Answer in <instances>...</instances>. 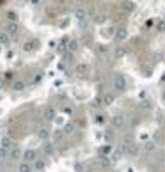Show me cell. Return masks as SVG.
I'll use <instances>...</instances> for the list:
<instances>
[{
  "label": "cell",
  "mask_w": 165,
  "mask_h": 172,
  "mask_svg": "<svg viewBox=\"0 0 165 172\" xmlns=\"http://www.w3.org/2000/svg\"><path fill=\"white\" fill-rule=\"evenodd\" d=\"M126 85H128V82H126V78H124V75H115V78H114V89L124 91Z\"/></svg>",
  "instance_id": "cell-1"
},
{
  "label": "cell",
  "mask_w": 165,
  "mask_h": 172,
  "mask_svg": "<svg viewBox=\"0 0 165 172\" xmlns=\"http://www.w3.org/2000/svg\"><path fill=\"white\" fill-rule=\"evenodd\" d=\"M112 126L114 128H123L124 124H126V117H124V115H121V114H119V115H114L112 117Z\"/></svg>",
  "instance_id": "cell-2"
},
{
  "label": "cell",
  "mask_w": 165,
  "mask_h": 172,
  "mask_svg": "<svg viewBox=\"0 0 165 172\" xmlns=\"http://www.w3.org/2000/svg\"><path fill=\"white\" fill-rule=\"evenodd\" d=\"M7 34H9L11 37H16L20 34V25L16 21H11L9 25H7Z\"/></svg>",
  "instance_id": "cell-3"
},
{
  "label": "cell",
  "mask_w": 165,
  "mask_h": 172,
  "mask_svg": "<svg viewBox=\"0 0 165 172\" xmlns=\"http://www.w3.org/2000/svg\"><path fill=\"white\" fill-rule=\"evenodd\" d=\"M23 160H25L27 163H34L36 160H37V154H36L34 149H27V151L23 153Z\"/></svg>",
  "instance_id": "cell-4"
},
{
  "label": "cell",
  "mask_w": 165,
  "mask_h": 172,
  "mask_svg": "<svg viewBox=\"0 0 165 172\" xmlns=\"http://www.w3.org/2000/svg\"><path fill=\"white\" fill-rule=\"evenodd\" d=\"M75 18L80 21V23H83L85 18H87V11L83 9V7H76V9H75Z\"/></svg>",
  "instance_id": "cell-5"
},
{
  "label": "cell",
  "mask_w": 165,
  "mask_h": 172,
  "mask_svg": "<svg viewBox=\"0 0 165 172\" xmlns=\"http://www.w3.org/2000/svg\"><path fill=\"white\" fill-rule=\"evenodd\" d=\"M87 71H89V66H87L85 62H80V64H76V68H75V73H76L78 76H83V75H87Z\"/></svg>",
  "instance_id": "cell-6"
},
{
  "label": "cell",
  "mask_w": 165,
  "mask_h": 172,
  "mask_svg": "<svg viewBox=\"0 0 165 172\" xmlns=\"http://www.w3.org/2000/svg\"><path fill=\"white\" fill-rule=\"evenodd\" d=\"M36 46H37V41L29 39V41L23 43V51H32V50H36Z\"/></svg>",
  "instance_id": "cell-7"
},
{
  "label": "cell",
  "mask_w": 165,
  "mask_h": 172,
  "mask_svg": "<svg viewBox=\"0 0 165 172\" xmlns=\"http://www.w3.org/2000/svg\"><path fill=\"white\" fill-rule=\"evenodd\" d=\"M126 53H128V50H126L124 46H115L114 57H115V59H123V57H126Z\"/></svg>",
  "instance_id": "cell-8"
},
{
  "label": "cell",
  "mask_w": 165,
  "mask_h": 172,
  "mask_svg": "<svg viewBox=\"0 0 165 172\" xmlns=\"http://www.w3.org/2000/svg\"><path fill=\"white\" fill-rule=\"evenodd\" d=\"M114 100H115V98H114L112 92H107V94H103V98H101V103H103L105 107H110L114 103Z\"/></svg>",
  "instance_id": "cell-9"
},
{
  "label": "cell",
  "mask_w": 165,
  "mask_h": 172,
  "mask_svg": "<svg viewBox=\"0 0 165 172\" xmlns=\"http://www.w3.org/2000/svg\"><path fill=\"white\" fill-rule=\"evenodd\" d=\"M0 147H4V149H9V147H12V140H11V137H2L0 139Z\"/></svg>",
  "instance_id": "cell-10"
},
{
  "label": "cell",
  "mask_w": 165,
  "mask_h": 172,
  "mask_svg": "<svg viewBox=\"0 0 165 172\" xmlns=\"http://www.w3.org/2000/svg\"><path fill=\"white\" fill-rule=\"evenodd\" d=\"M25 87H27V83H25L23 80H16L14 83H12V91H16V92L25 91Z\"/></svg>",
  "instance_id": "cell-11"
},
{
  "label": "cell",
  "mask_w": 165,
  "mask_h": 172,
  "mask_svg": "<svg viewBox=\"0 0 165 172\" xmlns=\"http://www.w3.org/2000/svg\"><path fill=\"white\" fill-rule=\"evenodd\" d=\"M115 37L119 41H124L128 37V29L126 27H121V29H117V34H115Z\"/></svg>",
  "instance_id": "cell-12"
},
{
  "label": "cell",
  "mask_w": 165,
  "mask_h": 172,
  "mask_svg": "<svg viewBox=\"0 0 165 172\" xmlns=\"http://www.w3.org/2000/svg\"><path fill=\"white\" fill-rule=\"evenodd\" d=\"M18 172H34V165H30V163H27V162H23V163H20Z\"/></svg>",
  "instance_id": "cell-13"
},
{
  "label": "cell",
  "mask_w": 165,
  "mask_h": 172,
  "mask_svg": "<svg viewBox=\"0 0 165 172\" xmlns=\"http://www.w3.org/2000/svg\"><path fill=\"white\" fill-rule=\"evenodd\" d=\"M44 117L48 121H53L55 119V110H53L52 107H44Z\"/></svg>",
  "instance_id": "cell-14"
},
{
  "label": "cell",
  "mask_w": 165,
  "mask_h": 172,
  "mask_svg": "<svg viewBox=\"0 0 165 172\" xmlns=\"http://www.w3.org/2000/svg\"><path fill=\"white\" fill-rule=\"evenodd\" d=\"M11 41V36L7 32H0V46H5V44H9Z\"/></svg>",
  "instance_id": "cell-15"
},
{
  "label": "cell",
  "mask_w": 165,
  "mask_h": 172,
  "mask_svg": "<svg viewBox=\"0 0 165 172\" xmlns=\"http://www.w3.org/2000/svg\"><path fill=\"white\" fill-rule=\"evenodd\" d=\"M48 137H50V132H48L46 128H41V130L37 132V139H39V140H48Z\"/></svg>",
  "instance_id": "cell-16"
},
{
  "label": "cell",
  "mask_w": 165,
  "mask_h": 172,
  "mask_svg": "<svg viewBox=\"0 0 165 172\" xmlns=\"http://www.w3.org/2000/svg\"><path fill=\"white\" fill-rule=\"evenodd\" d=\"M76 50H78V41H75V39L68 41V51L69 53H75Z\"/></svg>",
  "instance_id": "cell-17"
},
{
  "label": "cell",
  "mask_w": 165,
  "mask_h": 172,
  "mask_svg": "<svg viewBox=\"0 0 165 172\" xmlns=\"http://www.w3.org/2000/svg\"><path fill=\"white\" fill-rule=\"evenodd\" d=\"M21 156V149L18 147V146H14L12 149H11V158H14V160H18Z\"/></svg>",
  "instance_id": "cell-18"
},
{
  "label": "cell",
  "mask_w": 165,
  "mask_h": 172,
  "mask_svg": "<svg viewBox=\"0 0 165 172\" xmlns=\"http://www.w3.org/2000/svg\"><path fill=\"white\" fill-rule=\"evenodd\" d=\"M43 153H44L46 156L53 154V144H44V146H43Z\"/></svg>",
  "instance_id": "cell-19"
},
{
  "label": "cell",
  "mask_w": 165,
  "mask_h": 172,
  "mask_svg": "<svg viewBox=\"0 0 165 172\" xmlns=\"http://www.w3.org/2000/svg\"><path fill=\"white\" fill-rule=\"evenodd\" d=\"M144 149L147 153H153L156 149V144H155V142H146V144H144Z\"/></svg>",
  "instance_id": "cell-20"
},
{
  "label": "cell",
  "mask_w": 165,
  "mask_h": 172,
  "mask_svg": "<svg viewBox=\"0 0 165 172\" xmlns=\"http://www.w3.org/2000/svg\"><path fill=\"white\" fill-rule=\"evenodd\" d=\"M124 151L130 153V154H135L137 153V147H135L133 144H124Z\"/></svg>",
  "instance_id": "cell-21"
},
{
  "label": "cell",
  "mask_w": 165,
  "mask_h": 172,
  "mask_svg": "<svg viewBox=\"0 0 165 172\" xmlns=\"http://www.w3.org/2000/svg\"><path fill=\"white\" fill-rule=\"evenodd\" d=\"M34 169H36V170H43V169H44V162H43L41 158H37V160L34 162Z\"/></svg>",
  "instance_id": "cell-22"
},
{
  "label": "cell",
  "mask_w": 165,
  "mask_h": 172,
  "mask_svg": "<svg viewBox=\"0 0 165 172\" xmlns=\"http://www.w3.org/2000/svg\"><path fill=\"white\" fill-rule=\"evenodd\" d=\"M64 135H66L64 130H55V132H53V139L59 142V140H62V137H64Z\"/></svg>",
  "instance_id": "cell-23"
},
{
  "label": "cell",
  "mask_w": 165,
  "mask_h": 172,
  "mask_svg": "<svg viewBox=\"0 0 165 172\" xmlns=\"http://www.w3.org/2000/svg\"><path fill=\"white\" fill-rule=\"evenodd\" d=\"M121 154H123V149H117V151H114V153H112V158H110V160H112V162H117V160L121 158Z\"/></svg>",
  "instance_id": "cell-24"
},
{
  "label": "cell",
  "mask_w": 165,
  "mask_h": 172,
  "mask_svg": "<svg viewBox=\"0 0 165 172\" xmlns=\"http://www.w3.org/2000/svg\"><path fill=\"white\" fill-rule=\"evenodd\" d=\"M96 51L101 53V55H105V53L108 51V46H105V44H98V46H96Z\"/></svg>",
  "instance_id": "cell-25"
},
{
  "label": "cell",
  "mask_w": 165,
  "mask_h": 172,
  "mask_svg": "<svg viewBox=\"0 0 165 172\" xmlns=\"http://www.w3.org/2000/svg\"><path fill=\"white\" fill-rule=\"evenodd\" d=\"M73 132H75V124H71V122H69V124H66L64 133H66V135H69V133H73Z\"/></svg>",
  "instance_id": "cell-26"
},
{
  "label": "cell",
  "mask_w": 165,
  "mask_h": 172,
  "mask_svg": "<svg viewBox=\"0 0 165 172\" xmlns=\"http://www.w3.org/2000/svg\"><path fill=\"white\" fill-rule=\"evenodd\" d=\"M156 29H158V32H165V20L158 21V23H156Z\"/></svg>",
  "instance_id": "cell-27"
},
{
  "label": "cell",
  "mask_w": 165,
  "mask_h": 172,
  "mask_svg": "<svg viewBox=\"0 0 165 172\" xmlns=\"http://www.w3.org/2000/svg\"><path fill=\"white\" fill-rule=\"evenodd\" d=\"M103 21H105V14H96L94 23H103Z\"/></svg>",
  "instance_id": "cell-28"
},
{
  "label": "cell",
  "mask_w": 165,
  "mask_h": 172,
  "mask_svg": "<svg viewBox=\"0 0 165 172\" xmlns=\"http://www.w3.org/2000/svg\"><path fill=\"white\" fill-rule=\"evenodd\" d=\"M7 151H9V149L0 147V160H5V158H7Z\"/></svg>",
  "instance_id": "cell-29"
},
{
  "label": "cell",
  "mask_w": 165,
  "mask_h": 172,
  "mask_svg": "<svg viewBox=\"0 0 165 172\" xmlns=\"http://www.w3.org/2000/svg\"><path fill=\"white\" fill-rule=\"evenodd\" d=\"M123 7H124V9H128V11H133L135 5L132 4V2H124V4H123Z\"/></svg>",
  "instance_id": "cell-30"
},
{
  "label": "cell",
  "mask_w": 165,
  "mask_h": 172,
  "mask_svg": "<svg viewBox=\"0 0 165 172\" xmlns=\"http://www.w3.org/2000/svg\"><path fill=\"white\" fill-rule=\"evenodd\" d=\"M7 18H9L11 21H16V20H18V14H16V12H12V11H11L9 14H7Z\"/></svg>",
  "instance_id": "cell-31"
},
{
  "label": "cell",
  "mask_w": 165,
  "mask_h": 172,
  "mask_svg": "<svg viewBox=\"0 0 165 172\" xmlns=\"http://www.w3.org/2000/svg\"><path fill=\"white\" fill-rule=\"evenodd\" d=\"M96 122H98V124H103L105 122V115H96Z\"/></svg>",
  "instance_id": "cell-32"
},
{
  "label": "cell",
  "mask_w": 165,
  "mask_h": 172,
  "mask_svg": "<svg viewBox=\"0 0 165 172\" xmlns=\"http://www.w3.org/2000/svg\"><path fill=\"white\" fill-rule=\"evenodd\" d=\"M101 165H103V167H108V165H110V162H108V158H101Z\"/></svg>",
  "instance_id": "cell-33"
},
{
  "label": "cell",
  "mask_w": 165,
  "mask_h": 172,
  "mask_svg": "<svg viewBox=\"0 0 165 172\" xmlns=\"http://www.w3.org/2000/svg\"><path fill=\"white\" fill-rule=\"evenodd\" d=\"M2 85H4V78H0V87H2Z\"/></svg>",
  "instance_id": "cell-34"
},
{
  "label": "cell",
  "mask_w": 165,
  "mask_h": 172,
  "mask_svg": "<svg viewBox=\"0 0 165 172\" xmlns=\"http://www.w3.org/2000/svg\"><path fill=\"white\" fill-rule=\"evenodd\" d=\"M163 101H165V92H163Z\"/></svg>",
  "instance_id": "cell-35"
},
{
  "label": "cell",
  "mask_w": 165,
  "mask_h": 172,
  "mask_svg": "<svg viewBox=\"0 0 165 172\" xmlns=\"http://www.w3.org/2000/svg\"><path fill=\"white\" fill-rule=\"evenodd\" d=\"M163 20H165V16H163Z\"/></svg>",
  "instance_id": "cell-36"
}]
</instances>
